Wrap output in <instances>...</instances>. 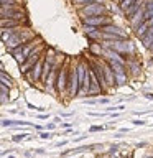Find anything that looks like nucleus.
Returning <instances> with one entry per match:
<instances>
[{
    "instance_id": "obj_6",
    "label": "nucleus",
    "mask_w": 153,
    "mask_h": 158,
    "mask_svg": "<svg viewBox=\"0 0 153 158\" xmlns=\"http://www.w3.org/2000/svg\"><path fill=\"white\" fill-rule=\"evenodd\" d=\"M43 66H44V58L39 59V61L31 68V71L28 73L30 81H41V76H43Z\"/></svg>"
},
{
    "instance_id": "obj_4",
    "label": "nucleus",
    "mask_w": 153,
    "mask_h": 158,
    "mask_svg": "<svg viewBox=\"0 0 153 158\" xmlns=\"http://www.w3.org/2000/svg\"><path fill=\"white\" fill-rule=\"evenodd\" d=\"M107 46H110L114 51L117 53H135V44L132 41H127V40H120V41H109Z\"/></svg>"
},
{
    "instance_id": "obj_20",
    "label": "nucleus",
    "mask_w": 153,
    "mask_h": 158,
    "mask_svg": "<svg viewBox=\"0 0 153 158\" xmlns=\"http://www.w3.org/2000/svg\"><path fill=\"white\" fill-rule=\"evenodd\" d=\"M23 138H27V133H22V135H15L13 140H15V142H20V140H23Z\"/></svg>"
},
{
    "instance_id": "obj_13",
    "label": "nucleus",
    "mask_w": 153,
    "mask_h": 158,
    "mask_svg": "<svg viewBox=\"0 0 153 158\" xmlns=\"http://www.w3.org/2000/svg\"><path fill=\"white\" fill-rule=\"evenodd\" d=\"M115 84H117V86H123V84H127V74L125 73H115Z\"/></svg>"
},
{
    "instance_id": "obj_22",
    "label": "nucleus",
    "mask_w": 153,
    "mask_h": 158,
    "mask_svg": "<svg viewBox=\"0 0 153 158\" xmlns=\"http://www.w3.org/2000/svg\"><path fill=\"white\" fill-rule=\"evenodd\" d=\"M0 94H2V104L5 106V104H7V101H8V99H7V94H5V92H0Z\"/></svg>"
},
{
    "instance_id": "obj_10",
    "label": "nucleus",
    "mask_w": 153,
    "mask_h": 158,
    "mask_svg": "<svg viewBox=\"0 0 153 158\" xmlns=\"http://www.w3.org/2000/svg\"><path fill=\"white\" fill-rule=\"evenodd\" d=\"M142 44H143L145 48H150L151 44H153V27L142 36Z\"/></svg>"
},
{
    "instance_id": "obj_19",
    "label": "nucleus",
    "mask_w": 153,
    "mask_h": 158,
    "mask_svg": "<svg viewBox=\"0 0 153 158\" xmlns=\"http://www.w3.org/2000/svg\"><path fill=\"white\" fill-rule=\"evenodd\" d=\"M84 30H86L87 33H92V31H96V27H92V25H86V27H84Z\"/></svg>"
},
{
    "instance_id": "obj_14",
    "label": "nucleus",
    "mask_w": 153,
    "mask_h": 158,
    "mask_svg": "<svg viewBox=\"0 0 153 158\" xmlns=\"http://www.w3.org/2000/svg\"><path fill=\"white\" fill-rule=\"evenodd\" d=\"M148 30H150V27H148V25H147V22H143L142 25H140V27H138L137 30H135V33H137V36H143V35H145L147 31H148Z\"/></svg>"
},
{
    "instance_id": "obj_3",
    "label": "nucleus",
    "mask_w": 153,
    "mask_h": 158,
    "mask_svg": "<svg viewBox=\"0 0 153 158\" xmlns=\"http://www.w3.org/2000/svg\"><path fill=\"white\" fill-rule=\"evenodd\" d=\"M81 13H82V17H84V18H89V17H99V15H104V13H105V7H104L101 2L89 3V5H84V7H82Z\"/></svg>"
},
{
    "instance_id": "obj_21",
    "label": "nucleus",
    "mask_w": 153,
    "mask_h": 158,
    "mask_svg": "<svg viewBox=\"0 0 153 158\" xmlns=\"http://www.w3.org/2000/svg\"><path fill=\"white\" fill-rule=\"evenodd\" d=\"M147 10L153 12V0H147Z\"/></svg>"
},
{
    "instance_id": "obj_9",
    "label": "nucleus",
    "mask_w": 153,
    "mask_h": 158,
    "mask_svg": "<svg viewBox=\"0 0 153 158\" xmlns=\"http://www.w3.org/2000/svg\"><path fill=\"white\" fill-rule=\"evenodd\" d=\"M102 31L112 33V35H117V36H120V38H125V36H127V31H123V30H122V28H118V27H114V25H105Z\"/></svg>"
},
{
    "instance_id": "obj_1",
    "label": "nucleus",
    "mask_w": 153,
    "mask_h": 158,
    "mask_svg": "<svg viewBox=\"0 0 153 158\" xmlns=\"http://www.w3.org/2000/svg\"><path fill=\"white\" fill-rule=\"evenodd\" d=\"M69 64H63L59 68V73H58V79H56V91L61 94L68 89V81H69Z\"/></svg>"
},
{
    "instance_id": "obj_31",
    "label": "nucleus",
    "mask_w": 153,
    "mask_h": 158,
    "mask_svg": "<svg viewBox=\"0 0 153 158\" xmlns=\"http://www.w3.org/2000/svg\"><path fill=\"white\" fill-rule=\"evenodd\" d=\"M147 158H153V156H147Z\"/></svg>"
},
{
    "instance_id": "obj_18",
    "label": "nucleus",
    "mask_w": 153,
    "mask_h": 158,
    "mask_svg": "<svg viewBox=\"0 0 153 158\" xmlns=\"http://www.w3.org/2000/svg\"><path fill=\"white\" fill-rule=\"evenodd\" d=\"M97 130H104V127H101V125H92L91 128H89V132H97Z\"/></svg>"
},
{
    "instance_id": "obj_2",
    "label": "nucleus",
    "mask_w": 153,
    "mask_h": 158,
    "mask_svg": "<svg viewBox=\"0 0 153 158\" xmlns=\"http://www.w3.org/2000/svg\"><path fill=\"white\" fill-rule=\"evenodd\" d=\"M68 92L69 96H76L79 94V73H77V66H71L69 68V81H68Z\"/></svg>"
},
{
    "instance_id": "obj_27",
    "label": "nucleus",
    "mask_w": 153,
    "mask_h": 158,
    "mask_svg": "<svg viewBox=\"0 0 153 158\" xmlns=\"http://www.w3.org/2000/svg\"><path fill=\"white\" fill-rule=\"evenodd\" d=\"M66 143H68V140H63V142L56 143V147H63V145H66Z\"/></svg>"
},
{
    "instance_id": "obj_8",
    "label": "nucleus",
    "mask_w": 153,
    "mask_h": 158,
    "mask_svg": "<svg viewBox=\"0 0 153 158\" xmlns=\"http://www.w3.org/2000/svg\"><path fill=\"white\" fill-rule=\"evenodd\" d=\"M86 25H92V27H105V25H110V18L104 17V15H99V17H89L84 20Z\"/></svg>"
},
{
    "instance_id": "obj_16",
    "label": "nucleus",
    "mask_w": 153,
    "mask_h": 158,
    "mask_svg": "<svg viewBox=\"0 0 153 158\" xmlns=\"http://www.w3.org/2000/svg\"><path fill=\"white\" fill-rule=\"evenodd\" d=\"M2 84H5V86H12V77H10L3 69H2Z\"/></svg>"
},
{
    "instance_id": "obj_17",
    "label": "nucleus",
    "mask_w": 153,
    "mask_h": 158,
    "mask_svg": "<svg viewBox=\"0 0 153 158\" xmlns=\"http://www.w3.org/2000/svg\"><path fill=\"white\" fill-rule=\"evenodd\" d=\"M96 2H101V0H74V3L77 5H89V3H96Z\"/></svg>"
},
{
    "instance_id": "obj_30",
    "label": "nucleus",
    "mask_w": 153,
    "mask_h": 158,
    "mask_svg": "<svg viewBox=\"0 0 153 158\" xmlns=\"http://www.w3.org/2000/svg\"><path fill=\"white\" fill-rule=\"evenodd\" d=\"M115 2H118V3H120V2H122V0H115Z\"/></svg>"
},
{
    "instance_id": "obj_25",
    "label": "nucleus",
    "mask_w": 153,
    "mask_h": 158,
    "mask_svg": "<svg viewBox=\"0 0 153 158\" xmlns=\"http://www.w3.org/2000/svg\"><path fill=\"white\" fill-rule=\"evenodd\" d=\"M2 92H5V94H8V87L5 86V84H2Z\"/></svg>"
},
{
    "instance_id": "obj_7",
    "label": "nucleus",
    "mask_w": 153,
    "mask_h": 158,
    "mask_svg": "<svg viewBox=\"0 0 153 158\" xmlns=\"http://www.w3.org/2000/svg\"><path fill=\"white\" fill-rule=\"evenodd\" d=\"M102 68H104V77H105L107 87L117 86V84H115V73H114V69L110 68V64H109V63H102Z\"/></svg>"
},
{
    "instance_id": "obj_12",
    "label": "nucleus",
    "mask_w": 153,
    "mask_h": 158,
    "mask_svg": "<svg viewBox=\"0 0 153 158\" xmlns=\"http://www.w3.org/2000/svg\"><path fill=\"white\" fill-rule=\"evenodd\" d=\"M142 5H143V2H142V0H137V2L133 3L132 7H130V8H128L127 12H125V15H127L128 18H132L133 15H135V13L138 12V10H142Z\"/></svg>"
},
{
    "instance_id": "obj_28",
    "label": "nucleus",
    "mask_w": 153,
    "mask_h": 158,
    "mask_svg": "<svg viewBox=\"0 0 153 158\" xmlns=\"http://www.w3.org/2000/svg\"><path fill=\"white\" fill-rule=\"evenodd\" d=\"M97 102H101V104H107V102H109V99H99Z\"/></svg>"
},
{
    "instance_id": "obj_11",
    "label": "nucleus",
    "mask_w": 153,
    "mask_h": 158,
    "mask_svg": "<svg viewBox=\"0 0 153 158\" xmlns=\"http://www.w3.org/2000/svg\"><path fill=\"white\" fill-rule=\"evenodd\" d=\"M127 66H128V69L132 71L133 76H137V74L140 73V66H142V64L138 63L137 59H128V61H127Z\"/></svg>"
},
{
    "instance_id": "obj_24",
    "label": "nucleus",
    "mask_w": 153,
    "mask_h": 158,
    "mask_svg": "<svg viewBox=\"0 0 153 158\" xmlns=\"http://www.w3.org/2000/svg\"><path fill=\"white\" fill-rule=\"evenodd\" d=\"M133 123H135V125H143L145 120H133Z\"/></svg>"
},
{
    "instance_id": "obj_29",
    "label": "nucleus",
    "mask_w": 153,
    "mask_h": 158,
    "mask_svg": "<svg viewBox=\"0 0 153 158\" xmlns=\"http://www.w3.org/2000/svg\"><path fill=\"white\" fill-rule=\"evenodd\" d=\"M35 152H36V153H44V150H43V148H36Z\"/></svg>"
},
{
    "instance_id": "obj_23",
    "label": "nucleus",
    "mask_w": 153,
    "mask_h": 158,
    "mask_svg": "<svg viewBox=\"0 0 153 158\" xmlns=\"http://www.w3.org/2000/svg\"><path fill=\"white\" fill-rule=\"evenodd\" d=\"M2 5H13V0H2Z\"/></svg>"
},
{
    "instance_id": "obj_26",
    "label": "nucleus",
    "mask_w": 153,
    "mask_h": 158,
    "mask_svg": "<svg viewBox=\"0 0 153 158\" xmlns=\"http://www.w3.org/2000/svg\"><path fill=\"white\" fill-rule=\"evenodd\" d=\"M41 138H51V133H41Z\"/></svg>"
},
{
    "instance_id": "obj_15",
    "label": "nucleus",
    "mask_w": 153,
    "mask_h": 158,
    "mask_svg": "<svg viewBox=\"0 0 153 158\" xmlns=\"http://www.w3.org/2000/svg\"><path fill=\"white\" fill-rule=\"evenodd\" d=\"M135 2H137V0H122L118 5H120V10H122V12H127V10L130 8Z\"/></svg>"
},
{
    "instance_id": "obj_5",
    "label": "nucleus",
    "mask_w": 153,
    "mask_h": 158,
    "mask_svg": "<svg viewBox=\"0 0 153 158\" xmlns=\"http://www.w3.org/2000/svg\"><path fill=\"white\" fill-rule=\"evenodd\" d=\"M39 54H41V48H38V49H33V53L28 56L27 59V63H23L22 66H20V71H22L23 74H27L28 71H31V68L39 61Z\"/></svg>"
}]
</instances>
